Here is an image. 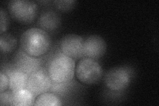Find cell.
<instances>
[{
    "mask_svg": "<svg viewBox=\"0 0 159 106\" xmlns=\"http://www.w3.org/2000/svg\"><path fill=\"white\" fill-rule=\"evenodd\" d=\"M13 62L15 67L29 76L41 68V59L39 57L30 56L21 48L15 55Z\"/></svg>",
    "mask_w": 159,
    "mask_h": 106,
    "instance_id": "9",
    "label": "cell"
},
{
    "mask_svg": "<svg viewBox=\"0 0 159 106\" xmlns=\"http://www.w3.org/2000/svg\"><path fill=\"white\" fill-rule=\"evenodd\" d=\"M0 16H1V19H0V33L2 34L6 33V31L7 30L9 27V17L7 13L6 12L5 10L1 7L0 8Z\"/></svg>",
    "mask_w": 159,
    "mask_h": 106,
    "instance_id": "18",
    "label": "cell"
},
{
    "mask_svg": "<svg viewBox=\"0 0 159 106\" xmlns=\"http://www.w3.org/2000/svg\"><path fill=\"white\" fill-rule=\"evenodd\" d=\"M54 6L62 12H68L70 10L72 9L75 7L76 4V1L74 0H61V1H54Z\"/></svg>",
    "mask_w": 159,
    "mask_h": 106,
    "instance_id": "16",
    "label": "cell"
},
{
    "mask_svg": "<svg viewBox=\"0 0 159 106\" xmlns=\"http://www.w3.org/2000/svg\"><path fill=\"white\" fill-rule=\"evenodd\" d=\"M62 105V101L58 95L52 92H46L39 95L36 99L35 106H61Z\"/></svg>",
    "mask_w": 159,
    "mask_h": 106,
    "instance_id": "13",
    "label": "cell"
},
{
    "mask_svg": "<svg viewBox=\"0 0 159 106\" xmlns=\"http://www.w3.org/2000/svg\"><path fill=\"white\" fill-rule=\"evenodd\" d=\"M75 69L74 60L61 53L51 60L47 70L52 82L62 83L73 79Z\"/></svg>",
    "mask_w": 159,
    "mask_h": 106,
    "instance_id": "2",
    "label": "cell"
},
{
    "mask_svg": "<svg viewBox=\"0 0 159 106\" xmlns=\"http://www.w3.org/2000/svg\"><path fill=\"white\" fill-rule=\"evenodd\" d=\"M7 7L11 17L23 25L33 23L38 15V6L33 1L13 0L8 3Z\"/></svg>",
    "mask_w": 159,
    "mask_h": 106,
    "instance_id": "3",
    "label": "cell"
},
{
    "mask_svg": "<svg viewBox=\"0 0 159 106\" xmlns=\"http://www.w3.org/2000/svg\"><path fill=\"white\" fill-rule=\"evenodd\" d=\"M17 44V39L13 35L4 33L0 35V50L4 54L13 52Z\"/></svg>",
    "mask_w": 159,
    "mask_h": 106,
    "instance_id": "14",
    "label": "cell"
},
{
    "mask_svg": "<svg viewBox=\"0 0 159 106\" xmlns=\"http://www.w3.org/2000/svg\"><path fill=\"white\" fill-rule=\"evenodd\" d=\"M6 73L9 78V89L11 91L27 87L29 75L16 67L6 69Z\"/></svg>",
    "mask_w": 159,
    "mask_h": 106,
    "instance_id": "10",
    "label": "cell"
},
{
    "mask_svg": "<svg viewBox=\"0 0 159 106\" xmlns=\"http://www.w3.org/2000/svg\"><path fill=\"white\" fill-rule=\"evenodd\" d=\"M0 80H1V89H0V93L4 92L9 88V78L7 75L5 73L3 70L0 72Z\"/></svg>",
    "mask_w": 159,
    "mask_h": 106,
    "instance_id": "19",
    "label": "cell"
},
{
    "mask_svg": "<svg viewBox=\"0 0 159 106\" xmlns=\"http://www.w3.org/2000/svg\"><path fill=\"white\" fill-rule=\"evenodd\" d=\"M107 50V44L99 35H90L84 42V57L96 60L102 57Z\"/></svg>",
    "mask_w": 159,
    "mask_h": 106,
    "instance_id": "8",
    "label": "cell"
},
{
    "mask_svg": "<svg viewBox=\"0 0 159 106\" xmlns=\"http://www.w3.org/2000/svg\"><path fill=\"white\" fill-rule=\"evenodd\" d=\"M12 93L13 105L31 106L34 105L37 95L27 88L13 90Z\"/></svg>",
    "mask_w": 159,
    "mask_h": 106,
    "instance_id": "12",
    "label": "cell"
},
{
    "mask_svg": "<svg viewBox=\"0 0 159 106\" xmlns=\"http://www.w3.org/2000/svg\"><path fill=\"white\" fill-rule=\"evenodd\" d=\"M0 105H13V93L11 90H6L0 93Z\"/></svg>",
    "mask_w": 159,
    "mask_h": 106,
    "instance_id": "17",
    "label": "cell"
},
{
    "mask_svg": "<svg viewBox=\"0 0 159 106\" xmlns=\"http://www.w3.org/2000/svg\"><path fill=\"white\" fill-rule=\"evenodd\" d=\"M84 39L76 34H67L60 41V49L64 54L72 59L84 58Z\"/></svg>",
    "mask_w": 159,
    "mask_h": 106,
    "instance_id": "6",
    "label": "cell"
},
{
    "mask_svg": "<svg viewBox=\"0 0 159 106\" xmlns=\"http://www.w3.org/2000/svg\"><path fill=\"white\" fill-rule=\"evenodd\" d=\"M61 23V17L57 12L53 11L44 12L39 19V26L47 32L56 31L60 27Z\"/></svg>",
    "mask_w": 159,
    "mask_h": 106,
    "instance_id": "11",
    "label": "cell"
},
{
    "mask_svg": "<svg viewBox=\"0 0 159 106\" xmlns=\"http://www.w3.org/2000/svg\"><path fill=\"white\" fill-rule=\"evenodd\" d=\"M49 34L41 28H30L25 31L20 39L21 48L30 56L40 57L45 54L51 47Z\"/></svg>",
    "mask_w": 159,
    "mask_h": 106,
    "instance_id": "1",
    "label": "cell"
},
{
    "mask_svg": "<svg viewBox=\"0 0 159 106\" xmlns=\"http://www.w3.org/2000/svg\"><path fill=\"white\" fill-rule=\"evenodd\" d=\"M75 85L76 83L72 81V80H70V81L62 83L52 82V86L50 91L58 95H64L69 93L70 91L72 90L74 88V87H75Z\"/></svg>",
    "mask_w": 159,
    "mask_h": 106,
    "instance_id": "15",
    "label": "cell"
},
{
    "mask_svg": "<svg viewBox=\"0 0 159 106\" xmlns=\"http://www.w3.org/2000/svg\"><path fill=\"white\" fill-rule=\"evenodd\" d=\"M75 74L82 84L92 85L100 81L103 71L101 65L96 60L84 57L79 60L76 65Z\"/></svg>",
    "mask_w": 159,
    "mask_h": 106,
    "instance_id": "4",
    "label": "cell"
},
{
    "mask_svg": "<svg viewBox=\"0 0 159 106\" xmlns=\"http://www.w3.org/2000/svg\"><path fill=\"white\" fill-rule=\"evenodd\" d=\"M133 78L131 69L125 67H116L109 69L104 76L106 86L114 92H121L130 85Z\"/></svg>",
    "mask_w": 159,
    "mask_h": 106,
    "instance_id": "5",
    "label": "cell"
},
{
    "mask_svg": "<svg viewBox=\"0 0 159 106\" xmlns=\"http://www.w3.org/2000/svg\"><path fill=\"white\" fill-rule=\"evenodd\" d=\"M52 84L48 70L41 68L29 76L27 88L34 95H39L49 92Z\"/></svg>",
    "mask_w": 159,
    "mask_h": 106,
    "instance_id": "7",
    "label": "cell"
}]
</instances>
